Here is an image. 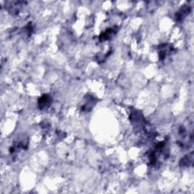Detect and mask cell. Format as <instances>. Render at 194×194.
I'll use <instances>...</instances> for the list:
<instances>
[{"instance_id": "1", "label": "cell", "mask_w": 194, "mask_h": 194, "mask_svg": "<svg viewBox=\"0 0 194 194\" xmlns=\"http://www.w3.org/2000/svg\"><path fill=\"white\" fill-rule=\"evenodd\" d=\"M51 102H52V98L50 96L45 94L40 98L38 101V105L40 109H45V108L49 107Z\"/></svg>"}, {"instance_id": "2", "label": "cell", "mask_w": 194, "mask_h": 194, "mask_svg": "<svg viewBox=\"0 0 194 194\" xmlns=\"http://www.w3.org/2000/svg\"><path fill=\"white\" fill-rule=\"evenodd\" d=\"M193 153H191L181 159V164L182 166H187V167L188 166L189 167V166L191 165V164H193Z\"/></svg>"}, {"instance_id": "3", "label": "cell", "mask_w": 194, "mask_h": 194, "mask_svg": "<svg viewBox=\"0 0 194 194\" xmlns=\"http://www.w3.org/2000/svg\"><path fill=\"white\" fill-rule=\"evenodd\" d=\"M115 31L111 29H108L106 31H105L104 33H102L100 36V40H108V39L111 38V36L114 35Z\"/></svg>"}, {"instance_id": "4", "label": "cell", "mask_w": 194, "mask_h": 194, "mask_svg": "<svg viewBox=\"0 0 194 194\" xmlns=\"http://www.w3.org/2000/svg\"><path fill=\"white\" fill-rule=\"evenodd\" d=\"M190 12V9H187V8H184V9H181V10L180 12H178V13L177 14V19H183L185 16H187V13L189 14Z\"/></svg>"}]
</instances>
